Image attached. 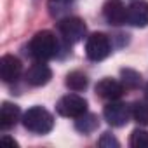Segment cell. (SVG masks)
Listing matches in <instances>:
<instances>
[{
  "instance_id": "1",
  "label": "cell",
  "mask_w": 148,
  "mask_h": 148,
  "mask_svg": "<svg viewBox=\"0 0 148 148\" xmlns=\"http://www.w3.org/2000/svg\"><path fill=\"white\" fill-rule=\"evenodd\" d=\"M58 49H59L58 38L54 37V33H51L47 30L35 33L33 38L28 44L30 56L37 61H49V59L56 58Z\"/></svg>"
},
{
  "instance_id": "2",
  "label": "cell",
  "mask_w": 148,
  "mask_h": 148,
  "mask_svg": "<svg viewBox=\"0 0 148 148\" xmlns=\"http://www.w3.org/2000/svg\"><path fill=\"white\" fill-rule=\"evenodd\" d=\"M23 125L33 134H47L54 127V119L45 108L33 106L23 115Z\"/></svg>"
},
{
  "instance_id": "3",
  "label": "cell",
  "mask_w": 148,
  "mask_h": 148,
  "mask_svg": "<svg viewBox=\"0 0 148 148\" xmlns=\"http://www.w3.org/2000/svg\"><path fill=\"white\" fill-rule=\"evenodd\" d=\"M56 110L61 117L77 119V117H80L87 112V101L79 94H66L58 101Z\"/></svg>"
},
{
  "instance_id": "4",
  "label": "cell",
  "mask_w": 148,
  "mask_h": 148,
  "mask_svg": "<svg viewBox=\"0 0 148 148\" xmlns=\"http://www.w3.org/2000/svg\"><path fill=\"white\" fill-rule=\"evenodd\" d=\"M58 30L61 33V37L68 42V44H77L86 37L87 26L80 18H63L58 23Z\"/></svg>"
},
{
  "instance_id": "5",
  "label": "cell",
  "mask_w": 148,
  "mask_h": 148,
  "mask_svg": "<svg viewBox=\"0 0 148 148\" xmlns=\"http://www.w3.org/2000/svg\"><path fill=\"white\" fill-rule=\"evenodd\" d=\"M112 52L110 38L105 33H92L86 42V56L91 61H103Z\"/></svg>"
},
{
  "instance_id": "6",
  "label": "cell",
  "mask_w": 148,
  "mask_h": 148,
  "mask_svg": "<svg viewBox=\"0 0 148 148\" xmlns=\"http://www.w3.org/2000/svg\"><path fill=\"white\" fill-rule=\"evenodd\" d=\"M103 117L105 120L113 125V127H122L129 122V119L132 117L131 115V106L125 105V103H120V101H110L105 110H103Z\"/></svg>"
},
{
  "instance_id": "7",
  "label": "cell",
  "mask_w": 148,
  "mask_h": 148,
  "mask_svg": "<svg viewBox=\"0 0 148 148\" xmlns=\"http://www.w3.org/2000/svg\"><path fill=\"white\" fill-rule=\"evenodd\" d=\"M51 77H52V71H51V68L45 64V61H37V63H33V64L28 68L26 75H25L26 82H28L30 86H33V87H42V86H45V84L51 80Z\"/></svg>"
},
{
  "instance_id": "8",
  "label": "cell",
  "mask_w": 148,
  "mask_h": 148,
  "mask_svg": "<svg viewBox=\"0 0 148 148\" xmlns=\"http://www.w3.org/2000/svg\"><path fill=\"white\" fill-rule=\"evenodd\" d=\"M23 71V64L21 61L12 56V54H5L0 59V77L4 82H16Z\"/></svg>"
},
{
  "instance_id": "9",
  "label": "cell",
  "mask_w": 148,
  "mask_h": 148,
  "mask_svg": "<svg viewBox=\"0 0 148 148\" xmlns=\"http://www.w3.org/2000/svg\"><path fill=\"white\" fill-rule=\"evenodd\" d=\"M103 16L113 26L124 25L127 18V7L122 4V0H106L103 5Z\"/></svg>"
},
{
  "instance_id": "10",
  "label": "cell",
  "mask_w": 148,
  "mask_h": 148,
  "mask_svg": "<svg viewBox=\"0 0 148 148\" xmlns=\"http://www.w3.org/2000/svg\"><path fill=\"white\" fill-rule=\"evenodd\" d=\"M125 23L138 26V28H145L148 26V2L145 0H138V2H132L127 7V18Z\"/></svg>"
},
{
  "instance_id": "11",
  "label": "cell",
  "mask_w": 148,
  "mask_h": 148,
  "mask_svg": "<svg viewBox=\"0 0 148 148\" xmlns=\"http://www.w3.org/2000/svg\"><path fill=\"white\" fill-rule=\"evenodd\" d=\"M124 84L115 79H103L96 84V94L106 101H115L124 94Z\"/></svg>"
},
{
  "instance_id": "12",
  "label": "cell",
  "mask_w": 148,
  "mask_h": 148,
  "mask_svg": "<svg viewBox=\"0 0 148 148\" xmlns=\"http://www.w3.org/2000/svg\"><path fill=\"white\" fill-rule=\"evenodd\" d=\"M19 115H21L19 106L5 101L2 105V108H0V127H2L4 131L14 127L18 124V120H19Z\"/></svg>"
},
{
  "instance_id": "13",
  "label": "cell",
  "mask_w": 148,
  "mask_h": 148,
  "mask_svg": "<svg viewBox=\"0 0 148 148\" xmlns=\"http://www.w3.org/2000/svg\"><path fill=\"white\" fill-rule=\"evenodd\" d=\"M64 84H66V87H68L70 91L80 92V91H84V89L87 87L89 80H87V75H86V73H82V71H71V73H68V75H66Z\"/></svg>"
},
{
  "instance_id": "14",
  "label": "cell",
  "mask_w": 148,
  "mask_h": 148,
  "mask_svg": "<svg viewBox=\"0 0 148 148\" xmlns=\"http://www.w3.org/2000/svg\"><path fill=\"white\" fill-rule=\"evenodd\" d=\"M75 127H77V131H80V132H84V134H89V132H92V131L98 127V117L86 112L84 115L77 117Z\"/></svg>"
},
{
  "instance_id": "15",
  "label": "cell",
  "mask_w": 148,
  "mask_h": 148,
  "mask_svg": "<svg viewBox=\"0 0 148 148\" xmlns=\"http://www.w3.org/2000/svg\"><path fill=\"white\" fill-rule=\"evenodd\" d=\"M131 115L139 125H148V105L146 103H132L131 105Z\"/></svg>"
},
{
  "instance_id": "16",
  "label": "cell",
  "mask_w": 148,
  "mask_h": 148,
  "mask_svg": "<svg viewBox=\"0 0 148 148\" xmlns=\"http://www.w3.org/2000/svg\"><path fill=\"white\" fill-rule=\"evenodd\" d=\"M120 75H122V84H124L125 89H136V87H139L141 75H139L138 71H134L131 68H124L120 71Z\"/></svg>"
},
{
  "instance_id": "17",
  "label": "cell",
  "mask_w": 148,
  "mask_h": 148,
  "mask_svg": "<svg viewBox=\"0 0 148 148\" xmlns=\"http://www.w3.org/2000/svg\"><path fill=\"white\" fill-rule=\"evenodd\" d=\"M129 145L132 148H146L148 146V131L143 129H134L129 139Z\"/></svg>"
},
{
  "instance_id": "18",
  "label": "cell",
  "mask_w": 148,
  "mask_h": 148,
  "mask_svg": "<svg viewBox=\"0 0 148 148\" xmlns=\"http://www.w3.org/2000/svg\"><path fill=\"white\" fill-rule=\"evenodd\" d=\"M99 146L101 148H117L119 146V141L110 132H103V136L99 138Z\"/></svg>"
},
{
  "instance_id": "19",
  "label": "cell",
  "mask_w": 148,
  "mask_h": 148,
  "mask_svg": "<svg viewBox=\"0 0 148 148\" xmlns=\"http://www.w3.org/2000/svg\"><path fill=\"white\" fill-rule=\"evenodd\" d=\"M2 141H5V143H9V145H12V146H16V145H18V143H16L14 139H11V138H7V136H4V138H2Z\"/></svg>"
},
{
  "instance_id": "20",
  "label": "cell",
  "mask_w": 148,
  "mask_h": 148,
  "mask_svg": "<svg viewBox=\"0 0 148 148\" xmlns=\"http://www.w3.org/2000/svg\"><path fill=\"white\" fill-rule=\"evenodd\" d=\"M145 98H146V101H148V87H146V92H145Z\"/></svg>"
}]
</instances>
